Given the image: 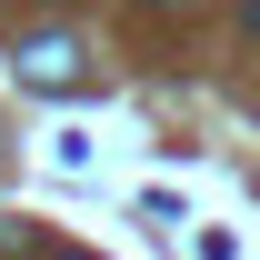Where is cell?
Returning <instances> with one entry per match:
<instances>
[{
  "label": "cell",
  "instance_id": "6da1fadb",
  "mask_svg": "<svg viewBox=\"0 0 260 260\" xmlns=\"http://www.w3.org/2000/svg\"><path fill=\"white\" fill-rule=\"evenodd\" d=\"M20 80H30V90H70V80H80V40L70 30H30L20 40Z\"/></svg>",
  "mask_w": 260,
  "mask_h": 260
},
{
  "label": "cell",
  "instance_id": "7a4b0ae2",
  "mask_svg": "<svg viewBox=\"0 0 260 260\" xmlns=\"http://www.w3.org/2000/svg\"><path fill=\"white\" fill-rule=\"evenodd\" d=\"M20 250H30V230H20V220H0V260H20Z\"/></svg>",
  "mask_w": 260,
  "mask_h": 260
},
{
  "label": "cell",
  "instance_id": "3957f363",
  "mask_svg": "<svg viewBox=\"0 0 260 260\" xmlns=\"http://www.w3.org/2000/svg\"><path fill=\"white\" fill-rule=\"evenodd\" d=\"M240 20H250V30H260V0H250V10H240Z\"/></svg>",
  "mask_w": 260,
  "mask_h": 260
},
{
  "label": "cell",
  "instance_id": "277c9868",
  "mask_svg": "<svg viewBox=\"0 0 260 260\" xmlns=\"http://www.w3.org/2000/svg\"><path fill=\"white\" fill-rule=\"evenodd\" d=\"M70 260H80V250H70Z\"/></svg>",
  "mask_w": 260,
  "mask_h": 260
}]
</instances>
